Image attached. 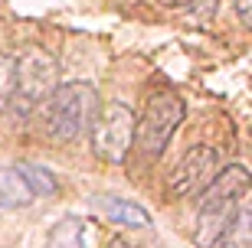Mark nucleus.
I'll return each instance as SVG.
<instances>
[{
  "mask_svg": "<svg viewBox=\"0 0 252 248\" xmlns=\"http://www.w3.org/2000/svg\"><path fill=\"white\" fill-rule=\"evenodd\" d=\"M20 173H23V180L30 183V190H33V196H53L56 193V180L49 176V170H43V166L36 164H20Z\"/></svg>",
  "mask_w": 252,
  "mask_h": 248,
  "instance_id": "13",
  "label": "nucleus"
},
{
  "mask_svg": "<svg viewBox=\"0 0 252 248\" xmlns=\"http://www.w3.org/2000/svg\"><path fill=\"white\" fill-rule=\"evenodd\" d=\"M158 3H164V7H170V10H184V7H190V3H196V0H158Z\"/></svg>",
  "mask_w": 252,
  "mask_h": 248,
  "instance_id": "15",
  "label": "nucleus"
},
{
  "mask_svg": "<svg viewBox=\"0 0 252 248\" xmlns=\"http://www.w3.org/2000/svg\"><path fill=\"white\" fill-rule=\"evenodd\" d=\"M184 121V101L177 92H158L148 98V108L141 118H134V147L144 160H158L167 150L174 131Z\"/></svg>",
  "mask_w": 252,
  "mask_h": 248,
  "instance_id": "2",
  "label": "nucleus"
},
{
  "mask_svg": "<svg viewBox=\"0 0 252 248\" xmlns=\"http://www.w3.org/2000/svg\"><path fill=\"white\" fill-rule=\"evenodd\" d=\"M95 108H98V92L95 85L89 82H65L56 85L49 98L39 105L43 111V131H46L53 140H79L89 131L95 118Z\"/></svg>",
  "mask_w": 252,
  "mask_h": 248,
  "instance_id": "1",
  "label": "nucleus"
},
{
  "mask_svg": "<svg viewBox=\"0 0 252 248\" xmlns=\"http://www.w3.org/2000/svg\"><path fill=\"white\" fill-rule=\"evenodd\" d=\"M216 166H220V157H216L213 147H190L187 154L180 157V164L170 170V193L174 196H193L200 193L206 183H210V176L216 173Z\"/></svg>",
  "mask_w": 252,
  "mask_h": 248,
  "instance_id": "5",
  "label": "nucleus"
},
{
  "mask_svg": "<svg viewBox=\"0 0 252 248\" xmlns=\"http://www.w3.org/2000/svg\"><path fill=\"white\" fill-rule=\"evenodd\" d=\"M92 131V150L108 164H125L134 140V111L122 101H105L95 108V118L89 124Z\"/></svg>",
  "mask_w": 252,
  "mask_h": 248,
  "instance_id": "4",
  "label": "nucleus"
},
{
  "mask_svg": "<svg viewBox=\"0 0 252 248\" xmlns=\"http://www.w3.org/2000/svg\"><path fill=\"white\" fill-rule=\"evenodd\" d=\"M239 202H233V206H213V209H200V225H196V235L193 242L200 248H213V242L220 239V232L226 229V222L233 219V212Z\"/></svg>",
  "mask_w": 252,
  "mask_h": 248,
  "instance_id": "9",
  "label": "nucleus"
},
{
  "mask_svg": "<svg viewBox=\"0 0 252 248\" xmlns=\"http://www.w3.org/2000/svg\"><path fill=\"white\" fill-rule=\"evenodd\" d=\"M213 248H252V216L243 202L236 206L233 219L226 222V229L220 232V239L213 242Z\"/></svg>",
  "mask_w": 252,
  "mask_h": 248,
  "instance_id": "10",
  "label": "nucleus"
},
{
  "mask_svg": "<svg viewBox=\"0 0 252 248\" xmlns=\"http://www.w3.org/2000/svg\"><path fill=\"white\" fill-rule=\"evenodd\" d=\"M108 248H134V245H131V242H125V239H115Z\"/></svg>",
  "mask_w": 252,
  "mask_h": 248,
  "instance_id": "16",
  "label": "nucleus"
},
{
  "mask_svg": "<svg viewBox=\"0 0 252 248\" xmlns=\"http://www.w3.org/2000/svg\"><path fill=\"white\" fill-rule=\"evenodd\" d=\"M233 10H236V20H239L243 27H249V23H252V0H236Z\"/></svg>",
  "mask_w": 252,
  "mask_h": 248,
  "instance_id": "14",
  "label": "nucleus"
},
{
  "mask_svg": "<svg viewBox=\"0 0 252 248\" xmlns=\"http://www.w3.org/2000/svg\"><path fill=\"white\" fill-rule=\"evenodd\" d=\"M249 193V170L239 164H229L226 170L210 176V183L200 193V209H213V206H233Z\"/></svg>",
  "mask_w": 252,
  "mask_h": 248,
  "instance_id": "6",
  "label": "nucleus"
},
{
  "mask_svg": "<svg viewBox=\"0 0 252 248\" xmlns=\"http://www.w3.org/2000/svg\"><path fill=\"white\" fill-rule=\"evenodd\" d=\"M13 88H17V55L0 53V111H10Z\"/></svg>",
  "mask_w": 252,
  "mask_h": 248,
  "instance_id": "12",
  "label": "nucleus"
},
{
  "mask_svg": "<svg viewBox=\"0 0 252 248\" xmlns=\"http://www.w3.org/2000/svg\"><path fill=\"white\" fill-rule=\"evenodd\" d=\"M59 85V62L56 55L46 53V49H27V53L17 59V88H13V101L10 108L20 111V114H30L36 111L43 101L49 98V92Z\"/></svg>",
  "mask_w": 252,
  "mask_h": 248,
  "instance_id": "3",
  "label": "nucleus"
},
{
  "mask_svg": "<svg viewBox=\"0 0 252 248\" xmlns=\"http://www.w3.org/2000/svg\"><path fill=\"white\" fill-rule=\"evenodd\" d=\"M46 248H85V222L79 216L56 222L46 239Z\"/></svg>",
  "mask_w": 252,
  "mask_h": 248,
  "instance_id": "11",
  "label": "nucleus"
},
{
  "mask_svg": "<svg viewBox=\"0 0 252 248\" xmlns=\"http://www.w3.org/2000/svg\"><path fill=\"white\" fill-rule=\"evenodd\" d=\"M95 206L108 216L112 222L118 225H128V229H141V225H151V212L141 209L138 202H128V199H118V196H95Z\"/></svg>",
  "mask_w": 252,
  "mask_h": 248,
  "instance_id": "7",
  "label": "nucleus"
},
{
  "mask_svg": "<svg viewBox=\"0 0 252 248\" xmlns=\"http://www.w3.org/2000/svg\"><path fill=\"white\" fill-rule=\"evenodd\" d=\"M36 199L30 183L23 180L20 166H0V209H17V206H30Z\"/></svg>",
  "mask_w": 252,
  "mask_h": 248,
  "instance_id": "8",
  "label": "nucleus"
}]
</instances>
